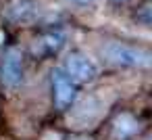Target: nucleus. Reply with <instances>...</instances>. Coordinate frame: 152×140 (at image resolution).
<instances>
[{
    "label": "nucleus",
    "mask_w": 152,
    "mask_h": 140,
    "mask_svg": "<svg viewBox=\"0 0 152 140\" xmlns=\"http://www.w3.org/2000/svg\"><path fill=\"white\" fill-rule=\"evenodd\" d=\"M4 17L15 25H31L40 17V7L36 0H11L4 7Z\"/></svg>",
    "instance_id": "20e7f679"
},
{
    "label": "nucleus",
    "mask_w": 152,
    "mask_h": 140,
    "mask_svg": "<svg viewBox=\"0 0 152 140\" xmlns=\"http://www.w3.org/2000/svg\"><path fill=\"white\" fill-rule=\"evenodd\" d=\"M113 2H117V4H123V2H127V0H113Z\"/></svg>",
    "instance_id": "9d476101"
},
{
    "label": "nucleus",
    "mask_w": 152,
    "mask_h": 140,
    "mask_svg": "<svg viewBox=\"0 0 152 140\" xmlns=\"http://www.w3.org/2000/svg\"><path fill=\"white\" fill-rule=\"evenodd\" d=\"M65 73L75 82V84H88L96 77V65L81 52H71L65 61Z\"/></svg>",
    "instance_id": "39448f33"
},
{
    "label": "nucleus",
    "mask_w": 152,
    "mask_h": 140,
    "mask_svg": "<svg viewBox=\"0 0 152 140\" xmlns=\"http://www.w3.org/2000/svg\"><path fill=\"white\" fill-rule=\"evenodd\" d=\"M148 140H152V136H150V138H148Z\"/></svg>",
    "instance_id": "9b49d317"
},
{
    "label": "nucleus",
    "mask_w": 152,
    "mask_h": 140,
    "mask_svg": "<svg viewBox=\"0 0 152 140\" xmlns=\"http://www.w3.org/2000/svg\"><path fill=\"white\" fill-rule=\"evenodd\" d=\"M52 82V96H54V107L58 111H65L73 100H75V82L65 73V69H52L50 73Z\"/></svg>",
    "instance_id": "7ed1b4c3"
},
{
    "label": "nucleus",
    "mask_w": 152,
    "mask_h": 140,
    "mask_svg": "<svg viewBox=\"0 0 152 140\" xmlns=\"http://www.w3.org/2000/svg\"><path fill=\"white\" fill-rule=\"evenodd\" d=\"M40 46L44 48L46 55H52L63 46V36L61 34H46V36L40 38Z\"/></svg>",
    "instance_id": "0eeeda50"
},
{
    "label": "nucleus",
    "mask_w": 152,
    "mask_h": 140,
    "mask_svg": "<svg viewBox=\"0 0 152 140\" xmlns=\"http://www.w3.org/2000/svg\"><path fill=\"white\" fill-rule=\"evenodd\" d=\"M0 80L7 88H17L23 82V55L19 48H7L0 59Z\"/></svg>",
    "instance_id": "f03ea898"
},
{
    "label": "nucleus",
    "mask_w": 152,
    "mask_h": 140,
    "mask_svg": "<svg viewBox=\"0 0 152 140\" xmlns=\"http://www.w3.org/2000/svg\"><path fill=\"white\" fill-rule=\"evenodd\" d=\"M137 130H140V123H137V119H135L133 115H129V113H121V115H117V119L113 121V136H115V140H127V138H131Z\"/></svg>",
    "instance_id": "423d86ee"
},
{
    "label": "nucleus",
    "mask_w": 152,
    "mask_h": 140,
    "mask_svg": "<svg viewBox=\"0 0 152 140\" xmlns=\"http://www.w3.org/2000/svg\"><path fill=\"white\" fill-rule=\"evenodd\" d=\"M102 59L115 67H129V69H152V52L140 46L123 44V42H106L100 50Z\"/></svg>",
    "instance_id": "f257e3e1"
},
{
    "label": "nucleus",
    "mask_w": 152,
    "mask_h": 140,
    "mask_svg": "<svg viewBox=\"0 0 152 140\" xmlns=\"http://www.w3.org/2000/svg\"><path fill=\"white\" fill-rule=\"evenodd\" d=\"M69 2H73V4H81V7H83V4H92L94 0H69Z\"/></svg>",
    "instance_id": "1a4fd4ad"
},
{
    "label": "nucleus",
    "mask_w": 152,
    "mask_h": 140,
    "mask_svg": "<svg viewBox=\"0 0 152 140\" xmlns=\"http://www.w3.org/2000/svg\"><path fill=\"white\" fill-rule=\"evenodd\" d=\"M135 21L142 25H152V0L150 2H144L137 11H135Z\"/></svg>",
    "instance_id": "6e6552de"
}]
</instances>
